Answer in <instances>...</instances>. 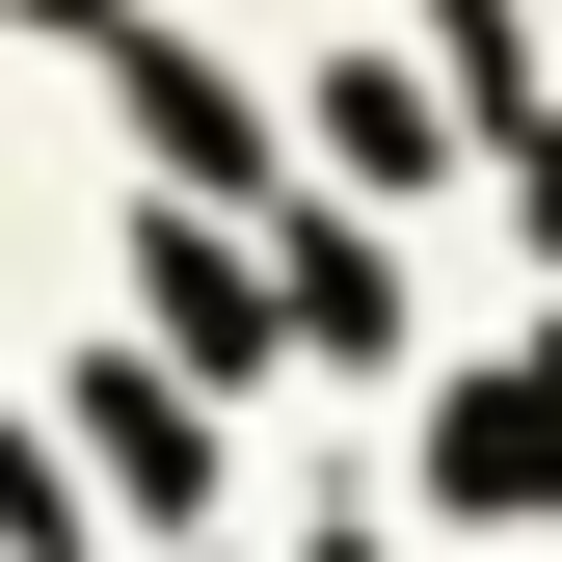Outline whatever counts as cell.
I'll list each match as a JSON object with an SVG mask.
<instances>
[{"mask_svg": "<svg viewBox=\"0 0 562 562\" xmlns=\"http://www.w3.org/2000/svg\"><path fill=\"white\" fill-rule=\"evenodd\" d=\"M81 429H108V482H134V509H215V429H188L161 375H81Z\"/></svg>", "mask_w": 562, "mask_h": 562, "instance_id": "1", "label": "cell"}, {"mask_svg": "<svg viewBox=\"0 0 562 562\" xmlns=\"http://www.w3.org/2000/svg\"><path fill=\"white\" fill-rule=\"evenodd\" d=\"M456 509H562V375H509V402L456 429Z\"/></svg>", "mask_w": 562, "mask_h": 562, "instance_id": "2", "label": "cell"}]
</instances>
